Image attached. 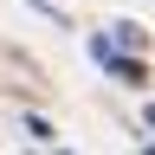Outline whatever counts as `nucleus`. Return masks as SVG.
<instances>
[{"mask_svg":"<svg viewBox=\"0 0 155 155\" xmlns=\"http://www.w3.org/2000/svg\"><path fill=\"white\" fill-rule=\"evenodd\" d=\"M97 45H116V52H142V32H136V26H104V32H97Z\"/></svg>","mask_w":155,"mask_h":155,"instance_id":"1","label":"nucleus"},{"mask_svg":"<svg viewBox=\"0 0 155 155\" xmlns=\"http://www.w3.org/2000/svg\"><path fill=\"white\" fill-rule=\"evenodd\" d=\"M26 136H32V142H58V136H52V123H45V116H26Z\"/></svg>","mask_w":155,"mask_h":155,"instance_id":"2","label":"nucleus"},{"mask_svg":"<svg viewBox=\"0 0 155 155\" xmlns=\"http://www.w3.org/2000/svg\"><path fill=\"white\" fill-rule=\"evenodd\" d=\"M39 7H52V13H58V7H65V0H39Z\"/></svg>","mask_w":155,"mask_h":155,"instance_id":"3","label":"nucleus"}]
</instances>
